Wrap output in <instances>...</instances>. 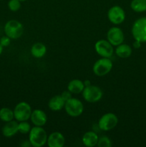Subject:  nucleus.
I'll return each mask as SVG.
<instances>
[{
  "label": "nucleus",
  "mask_w": 146,
  "mask_h": 147,
  "mask_svg": "<svg viewBox=\"0 0 146 147\" xmlns=\"http://www.w3.org/2000/svg\"><path fill=\"white\" fill-rule=\"evenodd\" d=\"M29 134V141L31 146L42 147L47 143L48 136L42 126H35L31 128Z\"/></svg>",
  "instance_id": "nucleus-1"
},
{
  "label": "nucleus",
  "mask_w": 146,
  "mask_h": 147,
  "mask_svg": "<svg viewBox=\"0 0 146 147\" xmlns=\"http://www.w3.org/2000/svg\"><path fill=\"white\" fill-rule=\"evenodd\" d=\"M24 28L21 22L15 20H11L7 22L4 26V32L10 39L15 40L22 35Z\"/></svg>",
  "instance_id": "nucleus-2"
},
{
  "label": "nucleus",
  "mask_w": 146,
  "mask_h": 147,
  "mask_svg": "<svg viewBox=\"0 0 146 147\" xmlns=\"http://www.w3.org/2000/svg\"><path fill=\"white\" fill-rule=\"evenodd\" d=\"M132 34L135 40L140 42H146V17L136 20L132 27Z\"/></svg>",
  "instance_id": "nucleus-3"
},
{
  "label": "nucleus",
  "mask_w": 146,
  "mask_h": 147,
  "mask_svg": "<svg viewBox=\"0 0 146 147\" xmlns=\"http://www.w3.org/2000/svg\"><path fill=\"white\" fill-rule=\"evenodd\" d=\"M64 109L69 116L72 117H77L83 113L84 106L79 99L71 98L65 102Z\"/></svg>",
  "instance_id": "nucleus-4"
},
{
  "label": "nucleus",
  "mask_w": 146,
  "mask_h": 147,
  "mask_svg": "<svg viewBox=\"0 0 146 147\" xmlns=\"http://www.w3.org/2000/svg\"><path fill=\"white\" fill-rule=\"evenodd\" d=\"M31 112V108L29 103L26 102H20L14 108V119L19 122L25 121L30 119Z\"/></svg>",
  "instance_id": "nucleus-5"
},
{
  "label": "nucleus",
  "mask_w": 146,
  "mask_h": 147,
  "mask_svg": "<svg viewBox=\"0 0 146 147\" xmlns=\"http://www.w3.org/2000/svg\"><path fill=\"white\" fill-rule=\"evenodd\" d=\"M82 96L84 100L89 103H96L102 97V91L96 86H90L84 87L82 91Z\"/></svg>",
  "instance_id": "nucleus-6"
},
{
  "label": "nucleus",
  "mask_w": 146,
  "mask_h": 147,
  "mask_svg": "<svg viewBox=\"0 0 146 147\" xmlns=\"http://www.w3.org/2000/svg\"><path fill=\"white\" fill-rule=\"evenodd\" d=\"M113 68V63L107 57L99 59L93 65V72L97 76H104L108 74Z\"/></svg>",
  "instance_id": "nucleus-7"
},
{
  "label": "nucleus",
  "mask_w": 146,
  "mask_h": 147,
  "mask_svg": "<svg viewBox=\"0 0 146 147\" xmlns=\"http://www.w3.org/2000/svg\"><path fill=\"white\" fill-rule=\"evenodd\" d=\"M117 123L118 119L117 116L113 113H107L100 118L98 122V126L101 130L108 131L114 129L117 126Z\"/></svg>",
  "instance_id": "nucleus-8"
},
{
  "label": "nucleus",
  "mask_w": 146,
  "mask_h": 147,
  "mask_svg": "<svg viewBox=\"0 0 146 147\" xmlns=\"http://www.w3.org/2000/svg\"><path fill=\"white\" fill-rule=\"evenodd\" d=\"M95 51L99 55L102 57L110 58L113 54V45H112L108 40H98L94 45Z\"/></svg>",
  "instance_id": "nucleus-9"
},
{
  "label": "nucleus",
  "mask_w": 146,
  "mask_h": 147,
  "mask_svg": "<svg viewBox=\"0 0 146 147\" xmlns=\"http://www.w3.org/2000/svg\"><path fill=\"white\" fill-rule=\"evenodd\" d=\"M107 17L113 24H120L124 22L125 19V13L122 7L114 6L109 9Z\"/></svg>",
  "instance_id": "nucleus-10"
},
{
  "label": "nucleus",
  "mask_w": 146,
  "mask_h": 147,
  "mask_svg": "<svg viewBox=\"0 0 146 147\" xmlns=\"http://www.w3.org/2000/svg\"><path fill=\"white\" fill-rule=\"evenodd\" d=\"M107 40L113 46H117L123 43L124 41V33L119 27H113L109 30L107 34Z\"/></svg>",
  "instance_id": "nucleus-11"
},
{
  "label": "nucleus",
  "mask_w": 146,
  "mask_h": 147,
  "mask_svg": "<svg viewBox=\"0 0 146 147\" xmlns=\"http://www.w3.org/2000/svg\"><path fill=\"white\" fill-rule=\"evenodd\" d=\"M64 143L65 139L60 132H53L47 137V144L50 147H62Z\"/></svg>",
  "instance_id": "nucleus-12"
},
{
  "label": "nucleus",
  "mask_w": 146,
  "mask_h": 147,
  "mask_svg": "<svg viewBox=\"0 0 146 147\" xmlns=\"http://www.w3.org/2000/svg\"><path fill=\"white\" fill-rule=\"evenodd\" d=\"M30 119L34 126H43L47 123V116L43 111L40 109H36L31 112Z\"/></svg>",
  "instance_id": "nucleus-13"
},
{
  "label": "nucleus",
  "mask_w": 146,
  "mask_h": 147,
  "mask_svg": "<svg viewBox=\"0 0 146 147\" xmlns=\"http://www.w3.org/2000/svg\"><path fill=\"white\" fill-rule=\"evenodd\" d=\"M18 126L19 123L15 121L12 120L7 122L2 128V134L7 138L14 136L17 132H19Z\"/></svg>",
  "instance_id": "nucleus-14"
},
{
  "label": "nucleus",
  "mask_w": 146,
  "mask_h": 147,
  "mask_svg": "<svg viewBox=\"0 0 146 147\" xmlns=\"http://www.w3.org/2000/svg\"><path fill=\"white\" fill-rule=\"evenodd\" d=\"M65 102L61 95H57L50 99L48 103V106L50 110L53 111H58L64 108Z\"/></svg>",
  "instance_id": "nucleus-15"
},
{
  "label": "nucleus",
  "mask_w": 146,
  "mask_h": 147,
  "mask_svg": "<svg viewBox=\"0 0 146 147\" xmlns=\"http://www.w3.org/2000/svg\"><path fill=\"white\" fill-rule=\"evenodd\" d=\"M98 139L99 137L96 134V133L93 131H87L83 135L82 141L84 146L87 147H93L97 144Z\"/></svg>",
  "instance_id": "nucleus-16"
},
{
  "label": "nucleus",
  "mask_w": 146,
  "mask_h": 147,
  "mask_svg": "<svg viewBox=\"0 0 146 147\" xmlns=\"http://www.w3.org/2000/svg\"><path fill=\"white\" fill-rule=\"evenodd\" d=\"M84 82L78 79H74L69 83L67 86V90H70L73 94H78V93H82L84 88Z\"/></svg>",
  "instance_id": "nucleus-17"
},
{
  "label": "nucleus",
  "mask_w": 146,
  "mask_h": 147,
  "mask_svg": "<svg viewBox=\"0 0 146 147\" xmlns=\"http://www.w3.org/2000/svg\"><path fill=\"white\" fill-rule=\"evenodd\" d=\"M47 53V47L43 43L37 42L32 45L31 48V53L33 57L36 58H41Z\"/></svg>",
  "instance_id": "nucleus-18"
},
{
  "label": "nucleus",
  "mask_w": 146,
  "mask_h": 147,
  "mask_svg": "<svg viewBox=\"0 0 146 147\" xmlns=\"http://www.w3.org/2000/svg\"><path fill=\"white\" fill-rule=\"evenodd\" d=\"M115 53L118 57H121V58H127L131 55L132 48L128 45L122 43V44L117 46Z\"/></svg>",
  "instance_id": "nucleus-19"
},
{
  "label": "nucleus",
  "mask_w": 146,
  "mask_h": 147,
  "mask_svg": "<svg viewBox=\"0 0 146 147\" xmlns=\"http://www.w3.org/2000/svg\"><path fill=\"white\" fill-rule=\"evenodd\" d=\"M14 119V111L11 110L10 109L7 107L2 108L0 109V119L2 121L9 122L12 121Z\"/></svg>",
  "instance_id": "nucleus-20"
},
{
  "label": "nucleus",
  "mask_w": 146,
  "mask_h": 147,
  "mask_svg": "<svg viewBox=\"0 0 146 147\" xmlns=\"http://www.w3.org/2000/svg\"><path fill=\"white\" fill-rule=\"evenodd\" d=\"M130 7L136 12H143L146 11V0H133Z\"/></svg>",
  "instance_id": "nucleus-21"
},
{
  "label": "nucleus",
  "mask_w": 146,
  "mask_h": 147,
  "mask_svg": "<svg viewBox=\"0 0 146 147\" xmlns=\"http://www.w3.org/2000/svg\"><path fill=\"white\" fill-rule=\"evenodd\" d=\"M31 126L29 123H27V121H20L18 126V130L19 132L22 134H26L29 133L30 130H31Z\"/></svg>",
  "instance_id": "nucleus-22"
},
{
  "label": "nucleus",
  "mask_w": 146,
  "mask_h": 147,
  "mask_svg": "<svg viewBox=\"0 0 146 147\" xmlns=\"http://www.w3.org/2000/svg\"><path fill=\"white\" fill-rule=\"evenodd\" d=\"M97 145L99 147H110L112 146V142L107 136H102L99 138Z\"/></svg>",
  "instance_id": "nucleus-23"
},
{
  "label": "nucleus",
  "mask_w": 146,
  "mask_h": 147,
  "mask_svg": "<svg viewBox=\"0 0 146 147\" xmlns=\"http://www.w3.org/2000/svg\"><path fill=\"white\" fill-rule=\"evenodd\" d=\"M8 7L12 11H18L21 7V1L19 0H9L8 2Z\"/></svg>",
  "instance_id": "nucleus-24"
},
{
  "label": "nucleus",
  "mask_w": 146,
  "mask_h": 147,
  "mask_svg": "<svg viewBox=\"0 0 146 147\" xmlns=\"http://www.w3.org/2000/svg\"><path fill=\"white\" fill-rule=\"evenodd\" d=\"M10 42H11V39L7 37V35L4 36V37L0 39V44L3 46V47H7V46L9 45Z\"/></svg>",
  "instance_id": "nucleus-25"
},
{
  "label": "nucleus",
  "mask_w": 146,
  "mask_h": 147,
  "mask_svg": "<svg viewBox=\"0 0 146 147\" xmlns=\"http://www.w3.org/2000/svg\"><path fill=\"white\" fill-rule=\"evenodd\" d=\"M61 96L63 98V99H64L65 101H67V100H68L69 99H70L72 98V93L68 90H64V91L62 92Z\"/></svg>",
  "instance_id": "nucleus-26"
},
{
  "label": "nucleus",
  "mask_w": 146,
  "mask_h": 147,
  "mask_svg": "<svg viewBox=\"0 0 146 147\" xmlns=\"http://www.w3.org/2000/svg\"><path fill=\"white\" fill-rule=\"evenodd\" d=\"M141 43L140 41H138V40H135V41L133 42V47H134V48L135 49H139L140 47H141Z\"/></svg>",
  "instance_id": "nucleus-27"
},
{
  "label": "nucleus",
  "mask_w": 146,
  "mask_h": 147,
  "mask_svg": "<svg viewBox=\"0 0 146 147\" xmlns=\"http://www.w3.org/2000/svg\"><path fill=\"white\" fill-rule=\"evenodd\" d=\"M21 146L27 147V146H31V144H30L29 141H24V143L21 144Z\"/></svg>",
  "instance_id": "nucleus-28"
},
{
  "label": "nucleus",
  "mask_w": 146,
  "mask_h": 147,
  "mask_svg": "<svg viewBox=\"0 0 146 147\" xmlns=\"http://www.w3.org/2000/svg\"><path fill=\"white\" fill-rule=\"evenodd\" d=\"M84 86H85V87H87V86H90V85H91V82H90V80H84Z\"/></svg>",
  "instance_id": "nucleus-29"
},
{
  "label": "nucleus",
  "mask_w": 146,
  "mask_h": 147,
  "mask_svg": "<svg viewBox=\"0 0 146 147\" xmlns=\"http://www.w3.org/2000/svg\"><path fill=\"white\" fill-rule=\"evenodd\" d=\"M2 51H3V46L0 44V55L2 53Z\"/></svg>",
  "instance_id": "nucleus-30"
},
{
  "label": "nucleus",
  "mask_w": 146,
  "mask_h": 147,
  "mask_svg": "<svg viewBox=\"0 0 146 147\" xmlns=\"http://www.w3.org/2000/svg\"><path fill=\"white\" fill-rule=\"evenodd\" d=\"M20 1H27V0H19Z\"/></svg>",
  "instance_id": "nucleus-31"
},
{
  "label": "nucleus",
  "mask_w": 146,
  "mask_h": 147,
  "mask_svg": "<svg viewBox=\"0 0 146 147\" xmlns=\"http://www.w3.org/2000/svg\"><path fill=\"white\" fill-rule=\"evenodd\" d=\"M0 1H1V0H0Z\"/></svg>",
  "instance_id": "nucleus-32"
},
{
  "label": "nucleus",
  "mask_w": 146,
  "mask_h": 147,
  "mask_svg": "<svg viewBox=\"0 0 146 147\" xmlns=\"http://www.w3.org/2000/svg\"></svg>",
  "instance_id": "nucleus-33"
}]
</instances>
